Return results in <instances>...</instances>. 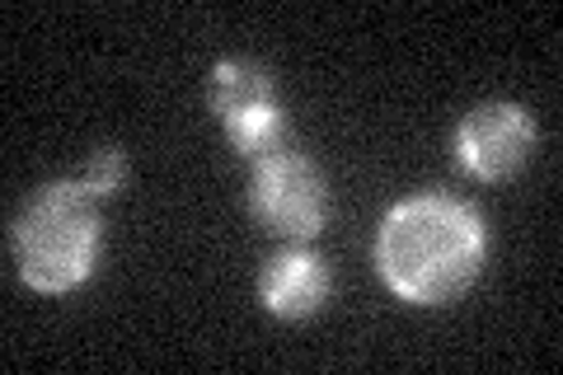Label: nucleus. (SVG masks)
<instances>
[{"instance_id":"obj_1","label":"nucleus","mask_w":563,"mask_h":375,"mask_svg":"<svg viewBox=\"0 0 563 375\" xmlns=\"http://www.w3.org/2000/svg\"><path fill=\"white\" fill-rule=\"evenodd\" d=\"M484 217L461 198L418 192L385 211L376 235V267L409 306H446L484 267Z\"/></svg>"},{"instance_id":"obj_2","label":"nucleus","mask_w":563,"mask_h":375,"mask_svg":"<svg viewBox=\"0 0 563 375\" xmlns=\"http://www.w3.org/2000/svg\"><path fill=\"white\" fill-rule=\"evenodd\" d=\"M99 202L80 178H62L29 198V207L14 221V258H20V277L33 291L62 296L76 291L99 263L103 217Z\"/></svg>"},{"instance_id":"obj_3","label":"nucleus","mask_w":563,"mask_h":375,"mask_svg":"<svg viewBox=\"0 0 563 375\" xmlns=\"http://www.w3.org/2000/svg\"><path fill=\"white\" fill-rule=\"evenodd\" d=\"M250 211L263 230H273L282 240L306 244L324 230L329 221V188L324 174L296 151H273L254 159L250 178Z\"/></svg>"},{"instance_id":"obj_4","label":"nucleus","mask_w":563,"mask_h":375,"mask_svg":"<svg viewBox=\"0 0 563 375\" xmlns=\"http://www.w3.org/2000/svg\"><path fill=\"white\" fill-rule=\"evenodd\" d=\"M207 99H211V113L221 118L225 136H231V146L244 159H263L282 151V141H287V113L277 103L273 76L258 62H244V57L217 62Z\"/></svg>"},{"instance_id":"obj_5","label":"nucleus","mask_w":563,"mask_h":375,"mask_svg":"<svg viewBox=\"0 0 563 375\" xmlns=\"http://www.w3.org/2000/svg\"><path fill=\"white\" fill-rule=\"evenodd\" d=\"M536 146V118L521 103H479L455 132V159L470 178L498 184L512 178Z\"/></svg>"},{"instance_id":"obj_6","label":"nucleus","mask_w":563,"mask_h":375,"mask_svg":"<svg viewBox=\"0 0 563 375\" xmlns=\"http://www.w3.org/2000/svg\"><path fill=\"white\" fill-rule=\"evenodd\" d=\"M258 296L277 319H310L329 300V267L306 249L273 254L258 277Z\"/></svg>"},{"instance_id":"obj_7","label":"nucleus","mask_w":563,"mask_h":375,"mask_svg":"<svg viewBox=\"0 0 563 375\" xmlns=\"http://www.w3.org/2000/svg\"><path fill=\"white\" fill-rule=\"evenodd\" d=\"M122 174H128V159H122V151H118V146H103V151H95L90 165H85L80 184L90 188L95 198H109V192H118Z\"/></svg>"}]
</instances>
